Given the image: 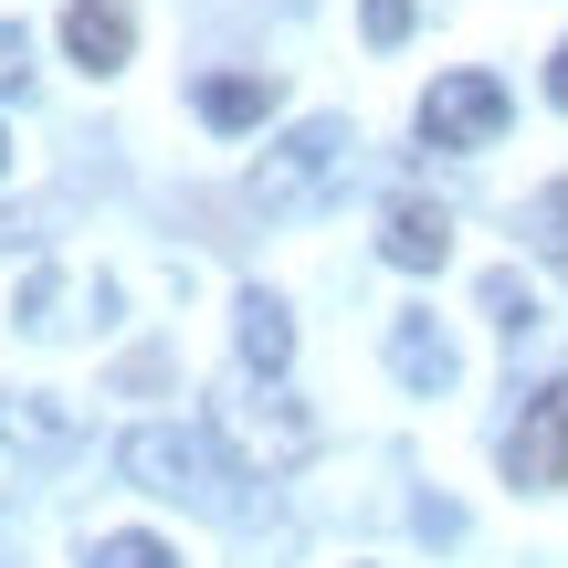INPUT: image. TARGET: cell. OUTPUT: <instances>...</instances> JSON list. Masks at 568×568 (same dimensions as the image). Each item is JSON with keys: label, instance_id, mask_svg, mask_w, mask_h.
Here are the masks:
<instances>
[{"label": "cell", "instance_id": "4", "mask_svg": "<svg viewBox=\"0 0 568 568\" xmlns=\"http://www.w3.org/2000/svg\"><path fill=\"white\" fill-rule=\"evenodd\" d=\"M506 116H516L506 84L464 63V74H443V84L422 95V148H495V138H506Z\"/></svg>", "mask_w": 568, "mask_h": 568}, {"label": "cell", "instance_id": "1", "mask_svg": "<svg viewBox=\"0 0 568 568\" xmlns=\"http://www.w3.org/2000/svg\"><path fill=\"white\" fill-rule=\"evenodd\" d=\"M116 474L126 485H148V495H180V506H201V516H222V527H253V474L222 453V432L211 422H138L116 443Z\"/></svg>", "mask_w": 568, "mask_h": 568}, {"label": "cell", "instance_id": "15", "mask_svg": "<svg viewBox=\"0 0 568 568\" xmlns=\"http://www.w3.org/2000/svg\"><path fill=\"white\" fill-rule=\"evenodd\" d=\"M537 243H548V253H558V264H568V180L548 190V201H537Z\"/></svg>", "mask_w": 568, "mask_h": 568}, {"label": "cell", "instance_id": "9", "mask_svg": "<svg viewBox=\"0 0 568 568\" xmlns=\"http://www.w3.org/2000/svg\"><path fill=\"white\" fill-rule=\"evenodd\" d=\"M0 443H11V453H74L84 422L53 400V389H0Z\"/></svg>", "mask_w": 568, "mask_h": 568}, {"label": "cell", "instance_id": "13", "mask_svg": "<svg viewBox=\"0 0 568 568\" xmlns=\"http://www.w3.org/2000/svg\"><path fill=\"white\" fill-rule=\"evenodd\" d=\"M485 316L506 326V337H527V326H537V295H527V274H516V264L485 274Z\"/></svg>", "mask_w": 568, "mask_h": 568}, {"label": "cell", "instance_id": "16", "mask_svg": "<svg viewBox=\"0 0 568 568\" xmlns=\"http://www.w3.org/2000/svg\"><path fill=\"white\" fill-rule=\"evenodd\" d=\"M21 74H32V42H21V21H0V95H21Z\"/></svg>", "mask_w": 568, "mask_h": 568}, {"label": "cell", "instance_id": "10", "mask_svg": "<svg viewBox=\"0 0 568 568\" xmlns=\"http://www.w3.org/2000/svg\"><path fill=\"white\" fill-rule=\"evenodd\" d=\"M232 347H243L253 379H284V358H295V316H284V295H264V284H253V295L232 305Z\"/></svg>", "mask_w": 568, "mask_h": 568}, {"label": "cell", "instance_id": "3", "mask_svg": "<svg viewBox=\"0 0 568 568\" xmlns=\"http://www.w3.org/2000/svg\"><path fill=\"white\" fill-rule=\"evenodd\" d=\"M347 148H358V138H347V116H305L284 148H264V169H253V201H264L274 222H284V211H305L316 190L347 180Z\"/></svg>", "mask_w": 568, "mask_h": 568}, {"label": "cell", "instance_id": "2", "mask_svg": "<svg viewBox=\"0 0 568 568\" xmlns=\"http://www.w3.org/2000/svg\"><path fill=\"white\" fill-rule=\"evenodd\" d=\"M211 432H222V443L243 453V474H253V464H264V474H295L305 453H316V422H305V410L284 400L274 379H243V389H222Z\"/></svg>", "mask_w": 568, "mask_h": 568}, {"label": "cell", "instance_id": "14", "mask_svg": "<svg viewBox=\"0 0 568 568\" xmlns=\"http://www.w3.org/2000/svg\"><path fill=\"white\" fill-rule=\"evenodd\" d=\"M358 21H368V42H379V53H389V42L410 32V0H358Z\"/></svg>", "mask_w": 568, "mask_h": 568}, {"label": "cell", "instance_id": "8", "mask_svg": "<svg viewBox=\"0 0 568 568\" xmlns=\"http://www.w3.org/2000/svg\"><path fill=\"white\" fill-rule=\"evenodd\" d=\"M63 53H74L84 74H116V63L138 53V21H126V0H74V11H63Z\"/></svg>", "mask_w": 568, "mask_h": 568}, {"label": "cell", "instance_id": "5", "mask_svg": "<svg viewBox=\"0 0 568 568\" xmlns=\"http://www.w3.org/2000/svg\"><path fill=\"white\" fill-rule=\"evenodd\" d=\"M506 485H527V495L568 485V379L527 389V410L506 422Z\"/></svg>", "mask_w": 568, "mask_h": 568}, {"label": "cell", "instance_id": "6", "mask_svg": "<svg viewBox=\"0 0 568 568\" xmlns=\"http://www.w3.org/2000/svg\"><path fill=\"white\" fill-rule=\"evenodd\" d=\"M453 368H464V358H453V337L422 316V305H410V316H389V379H400V389L443 400V389H453Z\"/></svg>", "mask_w": 568, "mask_h": 568}, {"label": "cell", "instance_id": "11", "mask_svg": "<svg viewBox=\"0 0 568 568\" xmlns=\"http://www.w3.org/2000/svg\"><path fill=\"white\" fill-rule=\"evenodd\" d=\"M201 126H222V138H243V126L274 116V74H201Z\"/></svg>", "mask_w": 568, "mask_h": 568}, {"label": "cell", "instance_id": "17", "mask_svg": "<svg viewBox=\"0 0 568 568\" xmlns=\"http://www.w3.org/2000/svg\"><path fill=\"white\" fill-rule=\"evenodd\" d=\"M548 105H558V116H568V42H558V53H548Z\"/></svg>", "mask_w": 568, "mask_h": 568}, {"label": "cell", "instance_id": "12", "mask_svg": "<svg viewBox=\"0 0 568 568\" xmlns=\"http://www.w3.org/2000/svg\"><path fill=\"white\" fill-rule=\"evenodd\" d=\"M84 568H180V548H159V537L116 527V537H84Z\"/></svg>", "mask_w": 568, "mask_h": 568}, {"label": "cell", "instance_id": "7", "mask_svg": "<svg viewBox=\"0 0 568 568\" xmlns=\"http://www.w3.org/2000/svg\"><path fill=\"white\" fill-rule=\"evenodd\" d=\"M379 253H389L400 274H432V264L453 253V211H443V201H410V190H400V201L379 211Z\"/></svg>", "mask_w": 568, "mask_h": 568}, {"label": "cell", "instance_id": "18", "mask_svg": "<svg viewBox=\"0 0 568 568\" xmlns=\"http://www.w3.org/2000/svg\"><path fill=\"white\" fill-rule=\"evenodd\" d=\"M0 169H11V138H0Z\"/></svg>", "mask_w": 568, "mask_h": 568}]
</instances>
